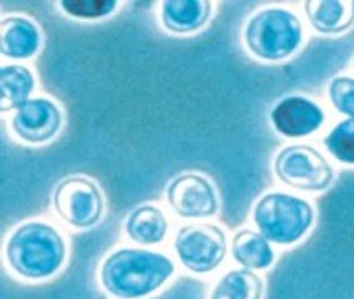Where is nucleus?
<instances>
[{"mask_svg": "<svg viewBox=\"0 0 354 299\" xmlns=\"http://www.w3.org/2000/svg\"><path fill=\"white\" fill-rule=\"evenodd\" d=\"M175 273L165 255L147 249H118L104 261L100 281L105 291L118 299H140L155 293Z\"/></svg>", "mask_w": 354, "mask_h": 299, "instance_id": "obj_1", "label": "nucleus"}, {"mask_svg": "<svg viewBox=\"0 0 354 299\" xmlns=\"http://www.w3.org/2000/svg\"><path fill=\"white\" fill-rule=\"evenodd\" d=\"M67 247L55 228L30 221L12 233L6 244V256L15 273L27 280H44L64 264Z\"/></svg>", "mask_w": 354, "mask_h": 299, "instance_id": "obj_2", "label": "nucleus"}, {"mask_svg": "<svg viewBox=\"0 0 354 299\" xmlns=\"http://www.w3.org/2000/svg\"><path fill=\"white\" fill-rule=\"evenodd\" d=\"M303 40V27L293 12L271 7L248 20L245 42L248 50L261 60L279 62L296 52Z\"/></svg>", "mask_w": 354, "mask_h": 299, "instance_id": "obj_3", "label": "nucleus"}, {"mask_svg": "<svg viewBox=\"0 0 354 299\" xmlns=\"http://www.w3.org/2000/svg\"><path fill=\"white\" fill-rule=\"evenodd\" d=\"M253 220L268 241L291 244L306 235L315 211L306 200L286 193H268L257 203Z\"/></svg>", "mask_w": 354, "mask_h": 299, "instance_id": "obj_4", "label": "nucleus"}, {"mask_svg": "<svg viewBox=\"0 0 354 299\" xmlns=\"http://www.w3.org/2000/svg\"><path fill=\"white\" fill-rule=\"evenodd\" d=\"M274 173L285 185L306 191L326 190L335 180L328 160L310 145H291L279 151Z\"/></svg>", "mask_w": 354, "mask_h": 299, "instance_id": "obj_5", "label": "nucleus"}, {"mask_svg": "<svg viewBox=\"0 0 354 299\" xmlns=\"http://www.w3.org/2000/svg\"><path fill=\"white\" fill-rule=\"evenodd\" d=\"M175 249L183 266L193 273H209L225 260L226 238L215 224H188L180 228Z\"/></svg>", "mask_w": 354, "mask_h": 299, "instance_id": "obj_6", "label": "nucleus"}, {"mask_svg": "<svg viewBox=\"0 0 354 299\" xmlns=\"http://www.w3.org/2000/svg\"><path fill=\"white\" fill-rule=\"evenodd\" d=\"M59 216L75 228H90L104 215V196L92 180L84 176L65 178L53 193Z\"/></svg>", "mask_w": 354, "mask_h": 299, "instance_id": "obj_7", "label": "nucleus"}, {"mask_svg": "<svg viewBox=\"0 0 354 299\" xmlns=\"http://www.w3.org/2000/svg\"><path fill=\"white\" fill-rule=\"evenodd\" d=\"M167 198L173 211L183 218H207L218 210L216 191L203 176L187 173L168 185Z\"/></svg>", "mask_w": 354, "mask_h": 299, "instance_id": "obj_8", "label": "nucleus"}, {"mask_svg": "<svg viewBox=\"0 0 354 299\" xmlns=\"http://www.w3.org/2000/svg\"><path fill=\"white\" fill-rule=\"evenodd\" d=\"M10 124L20 140L44 143L59 133L62 113L59 106L47 98H34L19 106Z\"/></svg>", "mask_w": 354, "mask_h": 299, "instance_id": "obj_9", "label": "nucleus"}, {"mask_svg": "<svg viewBox=\"0 0 354 299\" xmlns=\"http://www.w3.org/2000/svg\"><path fill=\"white\" fill-rule=\"evenodd\" d=\"M324 113L306 97H286L271 110V124L278 133L290 138L306 137L323 125Z\"/></svg>", "mask_w": 354, "mask_h": 299, "instance_id": "obj_10", "label": "nucleus"}, {"mask_svg": "<svg viewBox=\"0 0 354 299\" xmlns=\"http://www.w3.org/2000/svg\"><path fill=\"white\" fill-rule=\"evenodd\" d=\"M40 47V30L24 17H7L0 22V52L10 59H28Z\"/></svg>", "mask_w": 354, "mask_h": 299, "instance_id": "obj_11", "label": "nucleus"}, {"mask_svg": "<svg viewBox=\"0 0 354 299\" xmlns=\"http://www.w3.org/2000/svg\"><path fill=\"white\" fill-rule=\"evenodd\" d=\"M209 14L208 0H167L162 7V23L175 34H190L207 23Z\"/></svg>", "mask_w": 354, "mask_h": 299, "instance_id": "obj_12", "label": "nucleus"}, {"mask_svg": "<svg viewBox=\"0 0 354 299\" xmlns=\"http://www.w3.org/2000/svg\"><path fill=\"white\" fill-rule=\"evenodd\" d=\"M304 12L315 30L321 34H341L354 23V0H308Z\"/></svg>", "mask_w": 354, "mask_h": 299, "instance_id": "obj_13", "label": "nucleus"}, {"mask_svg": "<svg viewBox=\"0 0 354 299\" xmlns=\"http://www.w3.org/2000/svg\"><path fill=\"white\" fill-rule=\"evenodd\" d=\"M130 240L140 244L162 243L167 236L168 221L163 211L151 204H142L129 216L125 224Z\"/></svg>", "mask_w": 354, "mask_h": 299, "instance_id": "obj_14", "label": "nucleus"}, {"mask_svg": "<svg viewBox=\"0 0 354 299\" xmlns=\"http://www.w3.org/2000/svg\"><path fill=\"white\" fill-rule=\"evenodd\" d=\"M232 253L234 261L245 269H266L274 260L268 240L251 229H241L233 236Z\"/></svg>", "mask_w": 354, "mask_h": 299, "instance_id": "obj_15", "label": "nucleus"}, {"mask_svg": "<svg viewBox=\"0 0 354 299\" xmlns=\"http://www.w3.org/2000/svg\"><path fill=\"white\" fill-rule=\"evenodd\" d=\"M34 75L22 65H6L0 68V90H2L0 110L9 112L27 104L30 100L28 97L34 92Z\"/></svg>", "mask_w": 354, "mask_h": 299, "instance_id": "obj_16", "label": "nucleus"}, {"mask_svg": "<svg viewBox=\"0 0 354 299\" xmlns=\"http://www.w3.org/2000/svg\"><path fill=\"white\" fill-rule=\"evenodd\" d=\"M263 281L251 269L226 273L213 289L209 299H261Z\"/></svg>", "mask_w": 354, "mask_h": 299, "instance_id": "obj_17", "label": "nucleus"}, {"mask_svg": "<svg viewBox=\"0 0 354 299\" xmlns=\"http://www.w3.org/2000/svg\"><path fill=\"white\" fill-rule=\"evenodd\" d=\"M324 146L337 162L354 165V117L339 122L324 138Z\"/></svg>", "mask_w": 354, "mask_h": 299, "instance_id": "obj_18", "label": "nucleus"}, {"mask_svg": "<svg viewBox=\"0 0 354 299\" xmlns=\"http://www.w3.org/2000/svg\"><path fill=\"white\" fill-rule=\"evenodd\" d=\"M62 9L78 19L106 17L117 9L115 0H62Z\"/></svg>", "mask_w": 354, "mask_h": 299, "instance_id": "obj_19", "label": "nucleus"}, {"mask_svg": "<svg viewBox=\"0 0 354 299\" xmlns=\"http://www.w3.org/2000/svg\"><path fill=\"white\" fill-rule=\"evenodd\" d=\"M331 104L339 113L354 117V79L351 77H336L328 87Z\"/></svg>", "mask_w": 354, "mask_h": 299, "instance_id": "obj_20", "label": "nucleus"}]
</instances>
